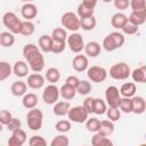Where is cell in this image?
<instances>
[{
    "mask_svg": "<svg viewBox=\"0 0 146 146\" xmlns=\"http://www.w3.org/2000/svg\"><path fill=\"white\" fill-rule=\"evenodd\" d=\"M60 24L65 30L76 32L80 29V18L73 11H66L60 17Z\"/></svg>",
    "mask_w": 146,
    "mask_h": 146,
    "instance_id": "obj_6",
    "label": "cell"
},
{
    "mask_svg": "<svg viewBox=\"0 0 146 146\" xmlns=\"http://www.w3.org/2000/svg\"><path fill=\"white\" fill-rule=\"evenodd\" d=\"M71 128H72V123L70 120H59L55 124V129L59 133H66L71 130Z\"/></svg>",
    "mask_w": 146,
    "mask_h": 146,
    "instance_id": "obj_39",
    "label": "cell"
},
{
    "mask_svg": "<svg viewBox=\"0 0 146 146\" xmlns=\"http://www.w3.org/2000/svg\"><path fill=\"white\" fill-rule=\"evenodd\" d=\"M128 22L136 25V26H140L146 22V10H141V11H131V14L128 17Z\"/></svg>",
    "mask_w": 146,
    "mask_h": 146,
    "instance_id": "obj_21",
    "label": "cell"
},
{
    "mask_svg": "<svg viewBox=\"0 0 146 146\" xmlns=\"http://www.w3.org/2000/svg\"><path fill=\"white\" fill-rule=\"evenodd\" d=\"M127 22H128V16H125L123 13H120V11L115 13L111 17V25L116 30H121Z\"/></svg>",
    "mask_w": 146,
    "mask_h": 146,
    "instance_id": "obj_23",
    "label": "cell"
},
{
    "mask_svg": "<svg viewBox=\"0 0 146 146\" xmlns=\"http://www.w3.org/2000/svg\"><path fill=\"white\" fill-rule=\"evenodd\" d=\"M84 54L87 57H91V58H96L100 55L102 51V46L99 42L97 41H89L88 43H84Z\"/></svg>",
    "mask_w": 146,
    "mask_h": 146,
    "instance_id": "obj_15",
    "label": "cell"
},
{
    "mask_svg": "<svg viewBox=\"0 0 146 146\" xmlns=\"http://www.w3.org/2000/svg\"><path fill=\"white\" fill-rule=\"evenodd\" d=\"M38 47L39 49L44 52V54H48V52H51V48H52V38L50 35H47V34H43L39 38L38 40Z\"/></svg>",
    "mask_w": 146,
    "mask_h": 146,
    "instance_id": "obj_19",
    "label": "cell"
},
{
    "mask_svg": "<svg viewBox=\"0 0 146 146\" xmlns=\"http://www.w3.org/2000/svg\"><path fill=\"white\" fill-rule=\"evenodd\" d=\"M107 74H108L107 71L103 66L92 65L87 68V76L91 82H96V83L104 82L107 78Z\"/></svg>",
    "mask_w": 146,
    "mask_h": 146,
    "instance_id": "obj_9",
    "label": "cell"
},
{
    "mask_svg": "<svg viewBox=\"0 0 146 146\" xmlns=\"http://www.w3.org/2000/svg\"><path fill=\"white\" fill-rule=\"evenodd\" d=\"M91 91V83L88 80H80L76 87V94L81 96H87Z\"/></svg>",
    "mask_w": 146,
    "mask_h": 146,
    "instance_id": "obj_35",
    "label": "cell"
},
{
    "mask_svg": "<svg viewBox=\"0 0 146 146\" xmlns=\"http://www.w3.org/2000/svg\"><path fill=\"white\" fill-rule=\"evenodd\" d=\"M65 48H66V41L52 40V48H51L52 54H60L65 50Z\"/></svg>",
    "mask_w": 146,
    "mask_h": 146,
    "instance_id": "obj_45",
    "label": "cell"
},
{
    "mask_svg": "<svg viewBox=\"0 0 146 146\" xmlns=\"http://www.w3.org/2000/svg\"><path fill=\"white\" fill-rule=\"evenodd\" d=\"M68 144H70V140H68V137L65 136V133L55 136L50 141V146H68Z\"/></svg>",
    "mask_w": 146,
    "mask_h": 146,
    "instance_id": "obj_42",
    "label": "cell"
},
{
    "mask_svg": "<svg viewBox=\"0 0 146 146\" xmlns=\"http://www.w3.org/2000/svg\"><path fill=\"white\" fill-rule=\"evenodd\" d=\"M129 2H130V0H113V3L115 6V8L119 9V10H125V9H128Z\"/></svg>",
    "mask_w": 146,
    "mask_h": 146,
    "instance_id": "obj_51",
    "label": "cell"
},
{
    "mask_svg": "<svg viewBox=\"0 0 146 146\" xmlns=\"http://www.w3.org/2000/svg\"><path fill=\"white\" fill-rule=\"evenodd\" d=\"M26 122L27 127L32 131H38L42 128V122H43V113L41 110H38L36 107L31 108L27 112L26 115Z\"/></svg>",
    "mask_w": 146,
    "mask_h": 146,
    "instance_id": "obj_4",
    "label": "cell"
},
{
    "mask_svg": "<svg viewBox=\"0 0 146 146\" xmlns=\"http://www.w3.org/2000/svg\"><path fill=\"white\" fill-rule=\"evenodd\" d=\"M26 90H27V84L22 80L15 81L10 87V91L15 97H23L26 94Z\"/></svg>",
    "mask_w": 146,
    "mask_h": 146,
    "instance_id": "obj_24",
    "label": "cell"
},
{
    "mask_svg": "<svg viewBox=\"0 0 146 146\" xmlns=\"http://www.w3.org/2000/svg\"><path fill=\"white\" fill-rule=\"evenodd\" d=\"M21 15L25 21H32L38 15V8L33 2H25L21 8Z\"/></svg>",
    "mask_w": 146,
    "mask_h": 146,
    "instance_id": "obj_14",
    "label": "cell"
},
{
    "mask_svg": "<svg viewBox=\"0 0 146 146\" xmlns=\"http://www.w3.org/2000/svg\"><path fill=\"white\" fill-rule=\"evenodd\" d=\"M2 127H3V125H2V124H1V123H0V132H1V131H2Z\"/></svg>",
    "mask_w": 146,
    "mask_h": 146,
    "instance_id": "obj_56",
    "label": "cell"
},
{
    "mask_svg": "<svg viewBox=\"0 0 146 146\" xmlns=\"http://www.w3.org/2000/svg\"><path fill=\"white\" fill-rule=\"evenodd\" d=\"M2 23L9 30V32H11L13 34L21 33L23 21L19 19L14 11H6L2 16Z\"/></svg>",
    "mask_w": 146,
    "mask_h": 146,
    "instance_id": "obj_3",
    "label": "cell"
},
{
    "mask_svg": "<svg viewBox=\"0 0 146 146\" xmlns=\"http://www.w3.org/2000/svg\"><path fill=\"white\" fill-rule=\"evenodd\" d=\"M138 27H139V26H136V25H133V24L127 22V23L124 24V26H123L121 30H122V32H123L124 34L132 35V34H136V33L138 32Z\"/></svg>",
    "mask_w": 146,
    "mask_h": 146,
    "instance_id": "obj_47",
    "label": "cell"
},
{
    "mask_svg": "<svg viewBox=\"0 0 146 146\" xmlns=\"http://www.w3.org/2000/svg\"><path fill=\"white\" fill-rule=\"evenodd\" d=\"M94 97H87L84 100H83V104H82V106L86 108V111L89 113V114H91L92 113V111H94Z\"/></svg>",
    "mask_w": 146,
    "mask_h": 146,
    "instance_id": "obj_50",
    "label": "cell"
},
{
    "mask_svg": "<svg viewBox=\"0 0 146 146\" xmlns=\"http://www.w3.org/2000/svg\"><path fill=\"white\" fill-rule=\"evenodd\" d=\"M124 41H125V38H124L123 33L115 31V32H111L103 39L102 46L106 51L111 52V51H114V50L121 48L124 44Z\"/></svg>",
    "mask_w": 146,
    "mask_h": 146,
    "instance_id": "obj_2",
    "label": "cell"
},
{
    "mask_svg": "<svg viewBox=\"0 0 146 146\" xmlns=\"http://www.w3.org/2000/svg\"><path fill=\"white\" fill-rule=\"evenodd\" d=\"M26 139H27L26 132L22 128H18L11 131V136L8 139V145L9 146H22L25 144Z\"/></svg>",
    "mask_w": 146,
    "mask_h": 146,
    "instance_id": "obj_12",
    "label": "cell"
},
{
    "mask_svg": "<svg viewBox=\"0 0 146 146\" xmlns=\"http://www.w3.org/2000/svg\"><path fill=\"white\" fill-rule=\"evenodd\" d=\"M29 145L30 146H46L47 141L42 136H32L29 139Z\"/></svg>",
    "mask_w": 146,
    "mask_h": 146,
    "instance_id": "obj_46",
    "label": "cell"
},
{
    "mask_svg": "<svg viewBox=\"0 0 146 146\" xmlns=\"http://www.w3.org/2000/svg\"><path fill=\"white\" fill-rule=\"evenodd\" d=\"M105 113L107 115V119L112 122H116L121 119V111L119 110V107H108Z\"/></svg>",
    "mask_w": 146,
    "mask_h": 146,
    "instance_id": "obj_43",
    "label": "cell"
},
{
    "mask_svg": "<svg viewBox=\"0 0 146 146\" xmlns=\"http://www.w3.org/2000/svg\"><path fill=\"white\" fill-rule=\"evenodd\" d=\"M39 104V98L33 92H27L23 96L22 98V105L26 108V110H31V108H34L36 107Z\"/></svg>",
    "mask_w": 146,
    "mask_h": 146,
    "instance_id": "obj_20",
    "label": "cell"
},
{
    "mask_svg": "<svg viewBox=\"0 0 146 146\" xmlns=\"http://www.w3.org/2000/svg\"><path fill=\"white\" fill-rule=\"evenodd\" d=\"M58 98H59V88L54 83L46 86V88L42 91V100L48 105H54L56 102H58Z\"/></svg>",
    "mask_w": 146,
    "mask_h": 146,
    "instance_id": "obj_10",
    "label": "cell"
},
{
    "mask_svg": "<svg viewBox=\"0 0 146 146\" xmlns=\"http://www.w3.org/2000/svg\"><path fill=\"white\" fill-rule=\"evenodd\" d=\"M11 119H13V115L8 110H1L0 111V123L2 125H7Z\"/></svg>",
    "mask_w": 146,
    "mask_h": 146,
    "instance_id": "obj_48",
    "label": "cell"
},
{
    "mask_svg": "<svg viewBox=\"0 0 146 146\" xmlns=\"http://www.w3.org/2000/svg\"><path fill=\"white\" fill-rule=\"evenodd\" d=\"M34 31H35V26L31 21H23L22 30L19 34H22L23 36H30L34 33Z\"/></svg>",
    "mask_w": 146,
    "mask_h": 146,
    "instance_id": "obj_38",
    "label": "cell"
},
{
    "mask_svg": "<svg viewBox=\"0 0 146 146\" xmlns=\"http://www.w3.org/2000/svg\"><path fill=\"white\" fill-rule=\"evenodd\" d=\"M0 33H1V32H0Z\"/></svg>",
    "mask_w": 146,
    "mask_h": 146,
    "instance_id": "obj_57",
    "label": "cell"
},
{
    "mask_svg": "<svg viewBox=\"0 0 146 146\" xmlns=\"http://www.w3.org/2000/svg\"><path fill=\"white\" fill-rule=\"evenodd\" d=\"M120 95L121 97H128V98H131L136 95V91H137V86L135 82H124L121 88H120Z\"/></svg>",
    "mask_w": 146,
    "mask_h": 146,
    "instance_id": "obj_22",
    "label": "cell"
},
{
    "mask_svg": "<svg viewBox=\"0 0 146 146\" xmlns=\"http://www.w3.org/2000/svg\"><path fill=\"white\" fill-rule=\"evenodd\" d=\"M21 1H23V2L25 3V2H33L34 0H21Z\"/></svg>",
    "mask_w": 146,
    "mask_h": 146,
    "instance_id": "obj_54",
    "label": "cell"
},
{
    "mask_svg": "<svg viewBox=\"0 0 146 146\" xmlns=\"http://www.w3.org/2000/svg\"><path fill=\"white\" fill-rule=\"evenodd\" d=\"M71 107V104L67 100H63V102H56L54 104L52 107V112L56 116H64L67 114L68 110Z\"/></svg>",
    "mask_w": 146,
    "mask_h": 146,
    "instance_id": "obj_25",
    "label": "cell"
},
{
    "mask_svg": "<svg viewBox=\"0 0 146 146\" xmlns=\"http://www.w3.org/2000/svg\"><path fill=\"white\" fill-rule=\"evenodd\" d=\"M66 115H67L68 120L74 123H84L86 120L89 117V113L86 111V108L82 105L70 107Z\"/></svg>",
    "mask_w": 146,
    "mask_h": 146,
    "instance_id": "obj_7",
    "label": "cell"
},
{
    "mask_svg": "<svg viewBox=\"0 0 146 146\" xmlns=\"http://www.w3.org/2000/svg\"><path fill=\"white\" fill-rule=\"evenodd\" d=\"M130 76L132 78L133 82L145 83V82H146V66L143 65V66H140V67L135 68L133 71H131Z\"/></svg>",
    "mask_w": 146,
    "mask_h": 146,
    "instance_id": "obj_26",
    "label": "cell"
},
{
    "mask_svg": "<svg viewBox=\"0 0 146 146\" xmlns=\"http://www.w3.org/2000/svg\"><path fill=\"white\" fill-rule=\"evenodd\" d=\"M44 79H46L48 82L56 84V82H58L59 79H60V72H59V70H58L57 67H49V68L46 71V76H44Z\"/></svg>",
    "mask_w": 146,
    "mask_h": 146,
    "instance_id": "obj_33",
    "label": "cell"
},
{
    "mask_svg": "<svg viewBox=\"0 0 146 146\" xmlns=\"http://www.w3.org/2000/svg\"><path fill=\"white\" fill-rule=\"evenodd\" d=\"M13 73L11 65L6 60H0V82L7 80Z\"/></svg>",
    "mask_w": 146,
    "mask_h": 146,
    "instance_id": "obj_32",
    "label": "cell"
},
{
    "mask_svg": "<svg viewBox=\"0 0 146 146\" xmlns=\"http://www.w3.org/2000/svg\"><path fill=\"white\" fill-rule=\"evenodd\" d=\"M6 127H7V129H8L9 131H14V130H16V129H18V128L22 127V122H21L19 119L13 116V119L10 120V122H9Z\"/></svg>",
    "mask_w": 146,
    "mask_h": 146,
    "instance_id": "obj_49",
    "label": "cell"
},
{
    "mask_svg": "<svg viewBox=\"0 0 146 146\" xmlns=\"http://www.w3.org/2000/svg\"><path fill=\"white\" fill-rule=\"evenodd\" d=\"M72 67L76 72H84L89 67V60L86 55H76L72 60Z\"/></svg>",
    "mask_w": 146,
    "mask_h": 146,
    "instance_id": "obj_16",
    "label": "cell"
},
{
    "mask_svg": "<svg viewBox=\"0 0 146 146\" xmlns=\"http://www.w3.org/2000/svg\"><path fill=\"white\" fill-rule=\"evenodd\" d=\"M76 95V89L74 87H71L66 83H64L60 88H59V96L63 97V99L65 100H71L75 97Z\"/></svg>",
    "mask_w": 146,
    "mask_h": 146,
    "instance_id": "obj_28",
    "label": "cell"
},
{
    "mask_svg": "<svg viewBox=\"0 0 146 146\" xmlns=\"http://www.w3.org/2000/svg\"><path fill=\"white\" fill-rule=\"evenodd\" d=\"M121 95L119 91V88L115 86H110L105 90V100L108 107H119V104L121 102Z\"/></svg>",
    "mask_w": 146,
    "mask_h": 146,
    "instance_id": "obj_11",
    "label": "cell"
},
{
    "mask_svg": "<svg viewBox=\"0 0 146 146\" xmlns=\"http://www.w3.org/2000/svg\"><path fill=\"white\" fill-rule=\"evenodd\" d=\"M79 82H80V79H79L76 75H70V76H67L66 80H65V83H66V84H68V86H71V87H74L75 89H76Z\"/></svg>",
    "mask_w": 146,
    "mask_h": 146,
    "instance_id": "obj_52",
    "label": "cell"
},
{
    "mask_svg": "<svg viewBox=\"0 0 146 146\" xmlns=\"http://www.w3.org/2000/svg\"><path fill=\"white\" fill-rule=\"evenodd\" d=\"M107 73H110V76L114 80H127L130 76L131 70L127 63L120 62V63L112 65L110 68V72Z\"/></svg>",
    "mask_w": 146,
    "mask_h": 146,
    "instance_id": "obj_5",
    "label": "cell"
},
{
    "mask_svg": "<svg viewBox=\"0 0 146 146\" xmlns=\"http://www.w3.org/2000/svg\"><path fill=\"white\" fill-rule=\"evenodd\" d=\"M29 71H30V66L25 60H17V62H15V64L13 66V73L17 78L27 76Z\"/></svg>",
    "mask_w": 146,
    "mask_h": 146,
    "instance_id": "obj_17",
    "label": "cell"
},
{
    "mask_svg": "<svg viewBox=\"0 0 146 146\" xmlns=\"http://www.w3.org/2000/svg\"><path fill=\"white\" fill-rule=\"evenodd\" d=\"M96 25H97V19L94 15L89 17L80 18V29L84 31H92L96 27Z\"/></svg>",
    "mask_w": 146,
    "mask_h": 146,
    "instance_id": "obj_29",
    "label": "cell"
},
{
    "mask_svg": "<svg viewBox=\"0 0 146 146\" xmlns=\"http://www.w3.org/2000/svg\"><path fill=\"white\" fill-rule=\"evenodd\" d=\"M107 110V104L105 100H103L102 98H95L94 99V111L92 113L97 114V115H103L105 114Z\"/></svg>",
    "mask_w": 146,
    "mask_h": 146,
    "instance_id": "obj_34",
    "label": "cell"
},
{
    "mask_svg": "<svg viewBox=\"0 0 146 146\" xmlns=\"http://www.w3.org/2000/svg\"><path fill=\"white\" fill-rule=\"evenodd\" d=\"M86 128L89 132H97L99 130V127H100V121L97 119V117H88L86 120Z\"/></svg>",
    "mask_w": 146,
    "mask_h": 146,
    "instance_id": "obj_37",
    "label": "cell"
},
{
    "mask_svg": "<svg viewBox=\"0 0 146 146\" xmlns=\"http://www.w3.org/2000/svg\"><path fill=\"white\" fill-rule=\"evenodd\" d=\"M52 40H58V41H66L67 39V32L64 27H55L51 32Z\"/></svg>",
    "mask_w": 146,
    "mask_h": 146,
    "instance_id": "obj_40",
    "label": "cell"
},
{
    "mask_svg": "<svg viewBox=\"0 0 146 146\" xmlns=\"http://www.w3.org/2000/svg\"><path fill=\"white\" fill-rule=\"evenodd\" d=\"M97 132L99 135L110 137L114 132V122H112L111 120H103V121H100V127H99V130Z\"/></svg>",
    "mask_w": 146,
    "mask_h": 146,
    "instance_id": "obj_27",
    "label": "cell"
},
{
    "mask_svg": "<svg viewBox=\"0 0 146 146\" xmlns=\"http://www.w3.org/2000/svg\"><path fill=\"white\" fill-rule=\"evenodd\" d=\"M119 110L123 113H132V99L128 97H122L119 104Z\"/></svg>",
    "mask_w": 146,
    "mask_h": 146,
    "instance_id": "obj_36",
    "label": "cell"
},
{
    "mask_svg": "<svg viewBox=\"0 0 146 146\" xmlns=\"http://www.w3.org/2000/svg\"><path fill=\"white\" fill-rule=\"evenodd\" d=\"M132 99V113L135 114H143L146 110V100L141 96H133Z\"/></svg>",
    "mask_w": 146,
    "mask_h": 146,
    "instance_id": "obj_18",
    "label": "cell"
},
{
    "mask_svg": "<svg viewBox=\"0 0 146 146\" xmlns=\"http://www.w3.org/2000/svg\"><path fill=\"white\" fill-rule=\"evenodd\" d=\"M103 2H106V3H108V2H112L113 0H102Z\"/></svg>",
    "mask_w": 146,
    "mask_h": 146,
    "instance_id": "obj_55",
    "label": "cell"
},
{
    "mask_svg": "<svg viewBox=\"0 0 146 146\" xmlns=\"http://www.w3.org/2000/svg\"><path fill=\"white\" fill-rule=\"evenodd\" d=\"M66 43L72 52L80 54L84 48V40L82 35L78 32H72L70 35H67Z\"/></svg>",
    "mask_w": 146,
    "mask_h": 146,
    "instance_id": "obj_8",
    "label": "cell"
},
{
    "mask_svg": "<svg viewBox=\"0 0 146 146\" xmlns=\"http://www.w3.org/2000/svg\"><path fill=\"white\" fill-rule=\"evenodd\" d=\"M22 52L25 58V62L29 64L30 68L33 72L40 73L44 68V57L42 55V51L39 49L36 44L26 43L23 47Z\"/></svg>",
    "mask_w": 146,
    "mask_h": 146,
    "instance_id": "obj_1",
    "label": "cell"
},
{
    "mask_svg": "<svg viewBox=\"0 0 146 146\" xmlns=\"http://www.w3.org/2000/svg\"><path fill=\"white\" fill-rule=\"evenodd\" d=\"M129 7L132 11H141L146 10V0H130Z\"/></svg>",
    "mask_w": 146,
    "mask_h": 146,
    "instance_id": "obj_44",
    "label": "cell"
},
{
    "mask_svg": "<svg viewBox=\"0 0 146 146\" xmlns=\"http://www.w3.org/2000/svg\"><path fill=\"white\" fill-rule=\"evenodd\" d=\"M15 43V34L11 32H1L0 33V46L5 48H10Z\"/></svg>",
    "mask_w": 146,
    "mask_h": 146,
    "instance_id": "obj_31",
    "label": "cell"
},
{
    "mask_svg": "<svg viewBox=\"0 0 146 146\" xmlns=\"http://www.w3.org/2000/svg\"><path fill=\"white\" fill-rule=\"evenodd\" d=\"M44 82H46V79L42 74L40 73H32L30 75H27V81H26V84L27 87H30L31 89H34V90H38V89H41L43 86H44Z\"/></svg>",
    "mask_w": 146,
    "mask_h": 146,
    "instance_id": "obj_13",
    "label": "cell"
},
{
    "mask_svg": "<svg viewBox=\"0 0 146 146\" xmlns=\"http://www.w3.org/2000/svg\"><path fill=\"white\" fill-rule=\"evenodd\" d=\"M91 144L94 146H111L113 145V141L108 137L99 135L98 132H95V135L91 138Z\"/></svg>",
    "mask_w": 146,
    "mask_h": 146,
    "instance_id": "obj_30",
    "label": "cell"
},
{
    "mask_svg": "<svg viewBox=\"0 0 146 146\" xmlns=\"http://www.w3.org/2000/svg\"><path fill=\"white\" fill-rule=\"evenodd\" d=\"M94 10L92 8H89L87 6H84L82 2L78 6V9H76V15L79 18H84V17H89V16H92L94 15Z\"/></svg>",
    "mask_w": 146,
    "mask_h": 146,
    "instance_id": "obj_41",
    "label": "cell"
},
{
    "mask_svg": "<svg viewBox=\"0 0 146 146\" xmlns=\"http://www.w3.org/2000/svg\"><path fill=\"white\" fill-rule=\"evenodd\" d=\"M97 1H98V0H82V3H83L84 6H87V7H89V8L95 9V7H96V5H97Z\"/></svg>",
    "mask_w": 146,
    "mask_h": 146,
    "instance_id": "obj_53",
    "label": "cell"
}]
</instances>
